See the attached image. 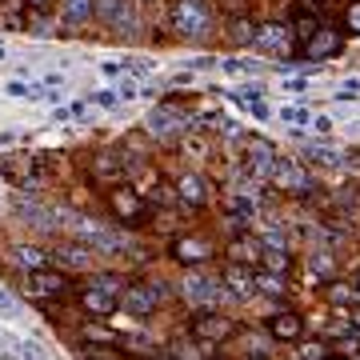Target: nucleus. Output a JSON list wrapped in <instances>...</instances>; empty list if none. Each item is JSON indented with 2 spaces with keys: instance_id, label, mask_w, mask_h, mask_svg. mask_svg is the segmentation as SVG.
I'll list each match as a JSON object with an SVG mask.
<instances>
[{
  "instance_id": "7c9ffc66",
  "label": "nucleus",
  "mask_w": 360,
  "mask_h": 360,
  "mask_svg": "<svg viewBox=\"0 0 360 360\" xmlns=\"http://www.w3.org/2000/svg\"><path fill=\"white\" fill-rule=\"evenodd\" d=\"M28 32H32V37H52V20L49 16H32V20H28Z\"/></svg>"
},
{
  "instance_id": "aec40b11",
  "label": "nucleus",
  "mask_w": 360,
  "mask_h": 360,
  "mask_svg": "<svg viewBox=\"0 0 360 360\" xmlns=\"http://www.w3.org/2000/svg\"><path fill=\"white\" fill-rule=\"evenodd\" d=\"M193 333L200 336V340H220V336L232 333V324L224 321V316H212V312H208V316H200V321L193 324Z\"/></svg>"
},
{
  "instance_id": "473e14b6",
  "label": "nucleus",
  "mask_w": 360,
  "mask_h": 360,
  "mask_svg": "<svg viewBox=\"0 0 360 360\" xmlns=\"http://www.w3.org/2000/svg\"><path fill=\"white\" fill-rule=\"evenodd\" d=\"M328 300H333V304H352V300H356V292H352V288H345V284H333Z\"/></svg>"
},
{
  "instance_id": "79ce46f5",
  "label": "nucleus",
  "mask_w": 360,
  "mask_h": 360,
  "mask_svg": "<svg viewBox=\"0 0 360 360\" xmlns=\"http://www.w3.org/2000/svg\"><path fill=\"white\" fill-rule=\"evenodd\" d=\"M184 153H193V156H205V141H184Z\"/></svg>"
},
{
  "instance_id": "f03ea898",
  "label": "nucleus",
  "mask_w": 360,
  "mask_h": 360,
  "mask_svg": "<svg viewBox=\"0 0 360 360\" xmlns=\"http://www.w3.org/2000/svg\"><path fill=\"white\" fill-rule=\"evenodd\" d=\"M120 276H112V272H96L89 281V288H84V309L92 312V316H112L116 309H120Z\"/></svg>"
},
{
  "instance_id": "9d476101",
  "label": "nucleus",
  "mask_w": 360,
  "mask_h": 360,
  "mask_svg": "<svg viewBox=\"0 0 360 360\" xmlns=\"http://www.w3.org/2000/svg\"><path fill=\"white\" fill-rule=\"evenodd\" d=\"M184 300L188 304H212V300H220V281H212L205 272H188L184 276Z\"/></svg>"
},
{
  "instance_id": "c9c22d12",
  "label": "nucleus",
  "mask_w": 360,
  "mask_h": 360,
  "mask_svg": "<svg viewBox=\"0 0 360 360\" xmlns=\"http://www.w3.org/2000/svg\"><path fill=\"white\" fill-rule=\"evenodd\" d=\"M16 312H20V304H16L13 296L0 288V316H16Z\"/></svg>"
},
{
  "instance_id": "a211bd4d",
  "label": "nucleus",
  "mask_w": 360,
  "mask_h": 360,
  "mask_svg": "<svg viewBox=\"0 0 360 360\" xmlns=\"http://www.w3.org/2000/svg\"><path fill=\"white\" fill-rule=\"evenodd\" d=\"M269 333L276 336V340H296V336L304 333V324H300L296 312H276V316L269 321Z\"/></svg>"
},
{
  "instance_id": "4c0bfd02",
  "label": "nucleus",
  "mask_w": 360,
  "mask_h": 360,
  "mask_svg": "<svg viewBox=\"0 0 360 360\" xmlns=\"http://www.w3.org/2000/svg\"><path fill=\"white\" fill-rule=\"evenodd\" d=\"M281 120H292V124H304V120H309V112H304V108H281Z\"/></svg>"
},
{
  "instance_id": "2f4dec72",
  "label": "nucleus",
  "mask_w": 360,
  "mask_h": 360,
  "mask_svg": "<svg viewBox=\"0 0 360 360\" xmlns=\"http://www.w3.org/2000/svg\"><path fill=\"white\" fill-rule=\"evenodd\" d=\"M345 25H348V32L360 37V0H352V4L345 8Z\"/></svg>"
},
{
  "instance_id": "c03bdc74",
  "label": "nucleus",
  "mask_w": 360,
  "mask_h": 360,
  "mask_svg": "<svg viewBox=\"0 0 360 360\" xmlns=\"http://www.w3.org/2000/svg\"><path fill=\"white\" fill-rule=\"evenodd\" d=\"M16 141H20L16 132H0V144H16Z\"/></svg>"
},
{
  "instance_id": "423d86ee",
  "label": "nucleus",
  "mask_w": 360,
  "mask_h": 360,
  "mask_svg": "<svg viewBox=\"0 0 360 360\" xmlns=\"http://www.w3.org/2000/svg\"><path fill=\"white\" fill-rule=\"evenodd\" d=\"M108 205H112V212L124 220V224H136V220H144V212H148L144 193H136L129 184H116L112 193H108Z\"/></svg>"
},
{
  "instance_id": "b1692460",
  "label": "nucleus",
  "mask_w": 360,
  "mask_h": 360,
  "mask_svg": "<svg viewBox=\"0 0 360 360\" xmlns=\"http://www.w3.org/2000/svg\"><path fill=\"white\" fill-rule=\"evenodd\" d=\"M312 160H316V165H324V168H340L348 156L340 153V148H328V144H312Z\"/></svg>"
},
{
  "instance_id": "5701e85b",
  "label": "nucleus",
  "mask_w": 360,
  "mask_h": 360,
  "mask_svg": "<svg viewBox=\"0 0 360 360\" xmlns=\"http://www.w3.org/2000/svg\"><path fill=\"white\" fill-rule=\"evenodd\" d=\"M16 212H20L25 220H32L37 229H52V212L49 208H40L37 200H16Z\"/></svg>"
},
{
  "instance_id": "a19ab883",
  "label": "nucleus",
  "mask_w": 360,
  "mask_h": 360,
  "mask_svg": "<svg viewBox=\"0 0 360 360\" xmlns=\"http://www.w3.org/2000/svg\"><path fill=\"white\" fill-rule=\"evenodd\" d=\"M304 360H328V348H324V345H309V348H304Z\"/></svg>"
},
{
  "instance_id": "f8f14e48",
  "label": "nucleus",
  "mask_w": 360,
  "mask_h": 360,
  "mask_svg": "<svg viewBox=\"0 0 360 360\" xmlns=\"http://www.w3.org/2000/svg\"><path fill=\"white\" fill-rule=\"evenodd\" d=\"M80 240L92 245L96 252H120L124 248V236H116L108 229H96V224H80Z\"/></svg>"
},
{
  "instance_id": "72a5a7b5",
  "label": "nucleus",
  "mask_w": 360,
  "mask_h": 360,
  "mask_svg": "<svg viewBox=\"0 0 360 360\" xmlns=\"http://www.w3.org/2000/svg\"><path fill=\"white\" fill-rule=\"evenodd\" d=\"M92 101L101 104V108H116V101H120V92H112V89H96V92H92Z\"/></svg>"
},
{
  "instance_id": "49530a36",
  "label": "nucleus",
  "mask_w": 360,
  "mask_h": 360,
  "mask_svg": "<svg viewBox=\"0 0 360 360\" xmlns=\"http://www.w3.org/2000/svg\"><path fill=\"white\" fill-rule=\"evenodd\" d=\"M356 328H360V316H356Z\"/></svg>"
},
{
  "instance_id": "37998d69",
  "label": "nucleus",
  "mask_w": 360,
  "mask_h": 360,
  "mask_svg": "<svg viewBox=\"0 0 360 360\" xmlns=\"http://www.w3.org/2000/svg\"><path fill=\"white\" fill-rule=\"evenodd\" d=\"M312 129H316V132H333V120H328V116H316V120H312Z\"/></svg>"
},
{
  "instance_id": "a878e982",
  "label": "nucleus",
  "mask_w": 360,
  "mask_h": 360,
  "mask_svg": "<svg viewBox=\"0 0 360 360\" xmlns=\"http://www.w3.org/2000/svg\"><path fill=\"white\" fill-rule=\"evenodd\" d=\"M257 292H264V296H284V281H281V272H260L257 276Z\"/></svg>"
},
{
  "instance_id": "6ab92c4d",
  "label": "nucleus",
  "mask_w": 360,
  "mask_h": 360,
  "mask_svg": "<svg viewBox=\"0 0 360 360\" xmlns=\"http://www.w3.org/2000/svg\"><path fill=\"white\" fill-rule=\"evenodd\" d=\"M224 284H229L236 296H248V292H257V276L245 269V264H229L224 269Z\"/></svg>"
},
{
  "instance_id": "39448f33",
  "label": "nucleus",
  "mask_w": 360,
  "mask_h": 360,
  "mask_svg": "<svg viewBox=\"0 0 360 360\" xmlns=\"http://www.w3.org/2000/svg\"><path fill=\"white\" fill-rule=\"evenodd\" d=\"M272 180L281 184L284 193H292V196H309L316 184H312V172L300 160H288V156H276V165H272Z\"/></svg>"
},
{
  "instance_id": "9b49d317",
  "label": "nucleus",
  "mask_w": 360,
  "mask_h": 360,
  "mask_svg": "<svg viewBox=\"0 0 360 360\" xmlns=\"http://www.w3.org/2000/svg\"><path fill=\"white\" fill-rule=\"evenodd\" d=\"M65 276L60 272H49V269H40V272H28V296H37V300H52V296H65Z\"/></svg>"
},
{
  "instance_id": "ea45409f",
  "label": "nucleus",
  "mask_w": 360,
  "mask_h": 360,
  "mask_svg": "<svg viewBox=\"0 0 360 360\" xmlns=\"http://www.w3.org/2000/svg\"><path fill=\"white\" fill-rule=\"evenodd\" d=\"M116 92H120L124 101H136V96H141V89H136L132 80H124V77H120V89H116Z\"/></svg>"
},
{
  "instance_id": "c756f323",
  "label": "nucleus",
  "mask_w": 360,
  "mask_h": 360,
  "mask_svg": "<svg viewBox=\"0 0 360 360\" xmlns=\"http://www.w3.org/2000/svg\"><path fill=\"white\" fill-rule=\"evenodd\" d=\"M124 65H129V72L136 80H148V77H156V68L148 65V60H141V56H136V60H124Z\"/></svg>"
},
{
  "instance_id": "7ed1b4c3",
  "label": "nucleus",
  "mask_w": 360,
  "mask_h": 360,
  "mask_svg": "<svg viewBox=\"0 0 360 360\" xmlns=\"http://www.w3.org/2000/svg\"><path fill=\"white\" fill-rule=\"evenodd\" d=\"M193 116L184 112V108H176L172 101L156 104L153 112H148V132H153L156 141H176L180 132H193Z\"/></svg>"
},
{
  "instance_id": "412c9836",
  "label": "nucleus",
  "mask_w": 360,
  "mask_h": 360,
  "mask_svg": "<svg viewBox=\"0 0 360 360\" xmlns=\"http://www.w3.org/2000/svg\"><path fill=\"white\" fill-rule=\"evenodd\" d=\"M176 193H180V200H184V205H205V180L196 176V172H184V176H180V184H176Z\"/></svg>"
},
{
  "instance_id": "ddd939ff",
  "label": "nucleus",
  "mask_w": 360,
  "mask_h": 360,
  "mask_svg": "<svg viewBox=\"0 0 360 360\" xmlns=\"http://www.w3.org/2000/svg\"><path fill=\"white\" fill-rule=\"evenodd\" d=\"M245 153H248V165L257 168V172H272V165H276V148L264 136H248Z\"/></svg>"
},
{
  "instance_id": "dca6fc26",
  "label": "nucleus",
  "mask_w": 360,
  "mask_h": 360,
  "mask_svg": "<svg viewBox=\"0 0 360 360\" xmlns=\"http://www.w3.org/2000/svg\"><path fill=\"white\" fill-rule=\"evenodd\" d=\"M56 257H60V264H68V269H89L92 257H96V248L84 245V240H72V245L56 248Z\"/></svg>"
},
{
  "instance_id": "de8ad7c7",
  "label": "nucleus",
  "mask_w": 360,
  "mask_h": 360,
  "mask_svg": "<svg viewBox=\"0 0 360 360\" xmlns=\"http://www.w3.org/2000/svg\"><path fill=\"white\" fill-rule=\"evenodd\" d=\"M356 288H360V281H356Z\"/></svg>"
},
{
  "instance_id": "4468645a",
  "label": "nucleus",
  "mask_w": 360,
  "mask_h": 360,
  "mask_svg": "<svg viewBox=\"0 0 360 360\" xmlns=\"http://www.w3.org/2000/svg\"><path fill=\"white\" fill-rule=\"evenodd\" d=\"M229 257H232V264H260V257H264V240H257V236H240V240H232L229 245Z\"/></svg>"
},
{
  "instance_id": "e433bc0d",
  "label": "nucleus",
  "mask_w": 360,
  "mask_h": 360,
  "mask_svg": "<svg viewBox=\"0 0 360 360\" xmlns=\"http://www.w3.org/2000/svg\"><path fill=\"white\" fill-rule=\"evenodd\" d=\"M312 272H321V276H328V272H333V260H328V252H316V257H312Z\"/></svg>"
},
{
  "instance_id": "393cba45",
  "label": "nucleus",
  "mask_w": 360,
  "mask_h": 360,
  "mask_svg": "<svg viewBox=\"0 0 360 360\" xmlns=\"http://www.w3.org/2000/svg\"><path fill=\"white\" fill-rule=\"evenodd\" d=\"M16 264H20V269H28V272H40L44 269V264H49V257H44V252H40V248H16Z\"/></svg>"
},
{
  "instance_id": "a18cd8bd",
  "label": "nucleus",
  "mask_w": 360,
  "mask_h": 360,
  "mask_svg": "<svg viewBox=\"0 0 360 360\" xmlns=\"http://www.w3.org/2000/svg\"><path fill=\"white\" fill-rule=\"evenodd\" d=\"M20 4H28V8H44L49 0H20Z\"/></svg>"
},
{
  "instance_id": "2eb2a0df",
  "label": "nucleus",
  "mask_w": 360,
  "mask_h": 360,
  "mask_svg": "<svg viewBox=\"0 0 360 360\" xmlns=\"http://www.w3.org/2000/svg\"><path fill=\"white\" fill-rule=\"evenodd\" d=\"M172 252H176V260H184V264H205V260L212 257L208 240H200V236H184V240H176Z\"/></svg>"
},
{
  "instance_id": "0eeeda50",
  "label": "nucleus",
  "mask_w": 360,
  "mask_h": 360,
  "mask_svg": "<svg viewBox=\"0 0 360 360\" xmlns=\"http://www.w3.org/2000/svg\"><path fill=\"white\" fill-rule=\"evenodd\" d=\"M156 304H160V288L156 284H129L120 292V309L129 316H148V312H156Z\"/></svg>"
},
{
  "instance_id": "c85d7f7f",
  "label": "nucleus",
  "mask_w": 360,
  "mask_h": 360,
  "mask_svg": "<svg viewBox=\"0 0 360 360\" xmlns=\"http://www.w3.org/2000/svg\"><path fill=\"white\" fill-rule=\"evenodd\" d=\"M252 37H257V28L248 25V20H236V25H232V40H236V44H252Z\"/></svg>"
},
{
  "instance_id": "f704fd0d",
  "label": "nucleus",
  "mask_w": 360,
  "mask_h": 360,
  "mask_svg": "<svg viewBox=\"0 0 360 360\" xmlns=\"http://www.w3.org/2000/svg\"><path fill=\"white\" fill-rule=\"evenodd\" d=\"M220 68H224V72H232V77H245V72H252L257 65H248V60H236V56H232V60H224Z\"/></svg>"
},
{
  "instance_id": "cd10ccee",
  "label": "nucleus",
  "mask_w": 360,
  "mask_h": 360,
  "mask_svg": "<svg viewBox=\"0 0 360 360\" xmlns=\"http://www.w3.org/2000/svg\"><path fill=\"white\" fill-rule=\"evenodd\" d=\"M8 96H16V101H44V92L32 89V84H20V80L8 84Z\"/></svg>"
},
{
  "instance_id": "bb28decb",
  "label": "nucleus",
  "mask_w": 360,
  "mask_h": 360,
  "mask_svg": "<svg viewBox=\"0 0 360 360\" xmlns=\"http://www.w3.org/2000/svg\"><path fill=\"white\" fill-rule=\"evenodd\" d=\"M260 264H264L269 272H288V252H284V248H264Z\"/></svg>"
},
{
  "instance_id": "6e6552de",
  "label": "nucleus",
  "mask_w": 360,
  "mask_h": 360,
  "mask_svg": "<svg viewBox=\"0 0 360 360\" xmlns=\"http://www.w3.org/2000/svg\"><path fill=\"white\" fill-rule=\"evenodd\" d=\"M252 49L272 52V56H284V52H292V28H288V25H264V28H257V37H252Z\"/></svg>"
},
{
  "instance_id": "20e7f679",
  "label": "nucleus",
  "mask_w": 360,
  "mask_h": 360,
  "mask_svg": "<svg viewBox=\"0 0 360 360\" xmlns=\"http://www.w3.org/2000/svg\"><path fill=\"white\" fill-rule=\"evenodd\" d=\"M96 16H101L112 32H120V37H136V32H141V20H136L132 0H96Z\"/></svg>"
},
{
  "instance_id": "58836bf2",
  "label": "nucleus",
  "mask_w": 360,
  "mask_h": 360,
  "mask_svg": "<svg viewBox=\"0 0 360 360\" xmlns=\"http://www.w3.org/2000/svg\"><path fill=\"white\" fill-rule=\"evenodd\" d=\"M16 352H20V360H44V356H40V348L37 345H25V340L16 345Z\"/></svg>"
},
{
  "instance_id": "1a4fd4ad",
  "label": "nucleus",
  "mask_w": 360,
  "mask_h": 360,
  "mask_svg": "<svg viewBox=\"0 0 360 360\" xmlns=\"http://www.w3.org/2000/svg\"><path fill=\"white\" fill-rule=\"evenodd\" d=\"M340 49H345V37H340L336 28H316V32L304 40V56H309V60H328V56H336Z\"/></svg>"
},
{
  "instance_id": "f257e3e1",
  "label": "nucleus",
  "mask_w": 360,
  "mask_h": 360,
  "mask_svg": "<svg viewBox=\"0 0 360 360\" xmlns=\"http://www.w3.org/2000/svg\"><path fill=\"white\" fill-rule=\"evenodd\" d=\"M172 28L184 40H205L212 32V13H208L205 0H176L172 8Z\"/></svg>"
},
{
  "instance_id": "4be33fe9",
  "label": "nucleus",
  "mask_w": 360,
  "mask_h": 360,
  "mask_svg": "<svg viewBox=\"0 0 360 360\" xmlns=\"http://www.w3.org/2000/svg\"><path fill=\"white\" fill-rule=\"evenodd\" d=\"M92 176H101V180L129 176V156H124V160H120V156H101V160L92 165Z\"/></svg>"
},
{
  "instance_id": "f3484780",
  "label": "nucleus",
  "mask_w": 360,
  "mask_h": 360,
  "mask_svg": "<svg viewBox=\"0 0 360 360\" xmlns=\"http://www.w3.org/2000/svg\"><path fill=\"white\" fill-rule=\"evenodd\" d=\"M92 13H96V0H60V20L72 25V28L92 20Z\"/></svg>"
}]
</instances>
